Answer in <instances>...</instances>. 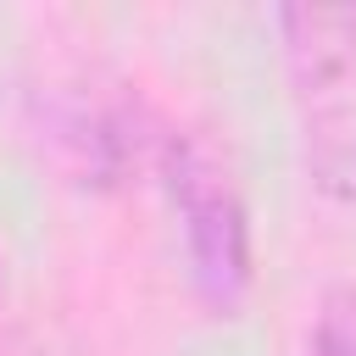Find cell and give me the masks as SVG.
<instances>
[{
    "mask_svg": "<svg viewBox=\"0 0 356 356\" xmlns=\"http://www.w3.org/2000/svg\"><path fill=\"white\" fill-rule=\"evenodd\" d=\"M278 39L306 122V167L328 195L356 200V6H289Z\"/></svg>",
    "mask_w": 356,
    "mask_h": 356,
    "instance_id": "cell-1",
    "label": "cell"
},
{
    "mask_svg": "<svg viewBox=\"0 0 356 356\" xmlns=\"http://www.w3.org/2000/svg\"><path fill=\"white\" fill-rule=\"evenodd\" d=\"M156 172H161L172 217L184 228V256H189L195 289L211 306H234L250 284V228H245V206H239L228 172L211 161V150H200L184 134L161 139Z\"/></svg>",
    "mask_w": 356,
    "mask_h": 356,
    "instance_id": "cell-2",
    "label": "cell"
},
{
    "mask_svg": "<svg viewBox=\"0 0 356 356\" xmlns=\"http://www.w3.org/2000/svg\"><path fill=\"white\" fill-rule=\"evenodd\" d=\"M306 356H356V284H339L306 334Z\"/></svg>",
    "mask_w": 356,
    "mask_h": 356,
    "instance_id": "cell-3",
    "label": "cell"
}]
</instances>
